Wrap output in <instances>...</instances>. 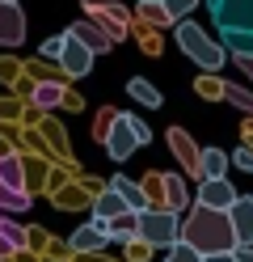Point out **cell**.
Segmentation results:
<instances>
[{"mask_svg": "<svg viewBox=\"0 0 253 262\" xmlns=\"http://www.w3.org/2000/svg\"><path fill=\"white\" fill-rule=\"evenodd\" d=\"M177 241H186L198 254H219V250H232V245H236L232 224H228V211H215V207H202V203H194V211L181 220Z\"/></svg>", "mask_w": 253, "mask_h": 262, "instance_id": "6da1fadb", "label": "cell"}, {"mask_svg": "<svg viewBox=\"0 0 253 262\" xmlns=\"http://www.w3.org/2000/svg\"><path fill=\"white\" fill-rule=\"evenodd\" d=\"M177 47H181V51L198 63L202 72H219V68H224V59H228V51H224V47H219V42H211V38L202 34L194 21H186V17H181V26H177Z\"/></svg>", "mask_w": 253, "mask_h": 262, "instance_id": "7a4b0ae2", "label": "cell"}, {"mask_svg": "<svg viewBox=\"0 0 253 262\" xmlns=\"http://www.w3.org/2000/svg\"><path fill=\"white\" fill-rule=\"evenodd\" d=\"M177 211H156V207H144V211H135V237H140L144 245H156V250H165V245H173L177 241Z\"/></svg>", "mask_w": 253, "mask_h": 262, "instance_id": "3957f363", "label": "cell"}, {"mask_svg": "<svg viewBox=\"0 0 253 262\" xmlns=\"http://www.w3.org/2000/svg\"><path fill=\"white\" fill-rule=\"evenodd\" d=\"M101 140H106V152L114 161H127L135 152V131H131V114H110L106 131H101Z\"/></svg>", "mask_w": 253, "mask_h": 262, "instance_id": "277c9868", "label": "cell"}, {"mask_svg": "<svg viewBox=\"0 0 253 262\" xmlns=\"http://www.w3.org/2000/svg\"><path fill=\"white\" fill-rule=\"evenodd\" d=\"M211 17L219 30H253V0H215Z\"/></svg>", "mask_w": 253, "mask_h": 262, "instance_id": "5b68a950", "label": "cell"}, {"mask_svg": "<svg viewBox=\"0 0 253 262\" xmlns=\"http://www.w3.org/2000/svg\"><path fill=\"white\" fill-rule=\"evenodd\" d=\"M228 224H232L236 245H249V241H253V194H236V199H232Z\"/></svg>", "mask_w": 253, "mask_h": 262, "instance_id": "8992f818", "label": "cell"}, {"mask_svg": "<svg viewBox=\"0 0 253 262\" xmlns=\"http://www.w3.org/2000/svg\"><path fill=\"white\" fill-rule=\"evenodd\" d=\"M26 38V17L17 0H0V47H21Z\"/></svg>", "mask_w": 253, "mask_h": 262, "instance_id": "52a82bcc", "label": "cell"}, {"mask_svg": "<svg viewBox=\"0 0 253 262\" xmlns=\"http://www.w3.org/2000/svg\"><path fill=\"white\" fill-rule=\"evenodd\" d=\"M232 199H236V186L228 182V178H202V186H198V203H202V207L228 211Z\"/></svg>", "mask_w": 253, "mask_h": 262, "instance_id": "ba28073f", "label": "cell"}, {"mask_svg": "<svg viewBox=\"0 0 253 262\" xmlns=\"http://www.w3.org/2000/svg\"><path fill=\"white\" fill-rule=\"evenodd\" d=\"M67 34H72V38H76V42H80L89 55H106L110 47H114V38H110L101 26H93V21H76L72 30H67Z\"/></svg>", "mask_w": 253, "mask_h": 262, "instance_id": "9c48e42d", "label": "cell"}, {"mask_svg": "<svg viewBox=\"0 0 253 262\" xmlns=\"http://www.w3.org/2000/svg\"><path fill=\"white\" fill-rule=\"evenodd\" d=\"M55 63H63V68H67V76H89L93 55L84 51V47H80L72 34H63V47H59V59H55Z\"/></svg>", "mask_w": 253, "mask_h": 262, "instance_id": "30bf717a", "label": "cell"}, {"mask_svg": "<svg viewBox=\"0 0 253 262\" xmlns=\"http://www.w3.org/2000/svg\"><path fill=\"white\" fill-rule=\"evenodd\" d=\"M106 241H110L106 237V220H93V224H80L67 245H72L76 254H93V250H106Z\"/></svg>", "mask_w": 253, "mask_h": 262, "instance_id": "8fae6325", "label": "cell"}, {"mask_svg": "<svg viewBox=\"0 0 253 262\" xmlns=\"http://www.w3.org/2000/svg\"><path fill=\"white\" fill-rule=\"evenodd\" d=\"M110 190H114V194H118V199H123L131 211H144V207H148L144 186H140V182H131V178H123V173H118V178H110Z\"/></svg>", "mask_w": 253, "mask_h": 262, "instance_id": "7c38bea8", "label": "cell"}, {"mask_svg": "<svg viewBox=\"0 0 253 262\" xmlns=\"http://www.w3.org/2000/svg\"><path fill=\"white\" fill-rule=\"evenodd\" d=\"M228 173V152L224 148H202L198 152V178H224Z\"/></svg>", "mask_w": 253, "mask_h": 262, "instance_id": "4fadbf2b", "label": "cell"}, {"mask_svg": "<svg viewBox=\"0 0 253 262\" xmlns=\"http://www.w3.org/2000/svg\"><path fill=\"white\" fill-rule=\"evenodd\" d=\"M0 182H5V186H13V190H26V169H21V157L0 152Z\"/></svg>", "mask_w": 253, "mask_h": 262, "instance_id": "5bb4252c", "label": "cell"}, {"mask_svg": "<svg viewBox=\"0 0 253 262\" xmlns=\"http://www.w3.org/2000/svg\"><path fill=\"white\" fill-rule=\"evenodd\" d=\"M224 34V51H232V55H253V30H219Z\"/></svg>", "mask_w": 253, "mask_h": 262, "instance_id": "9a60e30c", "label": "cell"}, {"mask_svg": "<svg viewBox=\"0 0 253 262\" xmlns=\"http://www.w3.org/2000/svg\"><path fill=\"white\" fill-rule=\"evenodd\" d=\"M59 102H63V85H55V80L34 85V106H38V110H55Z\"/></svg>", "mask_w": 253, "mask_h": 262, "instance_id": "2e32d148", "label": "cell"}, {"mask_svg": "<svg viewBox=\"0 0 253 262\" xmlns=\"http://www.w3.org/2000/svg\"><path fill=\"white\" fill-rule=\"evenodd\" d=\"M169 144H173V148H177V157H181V165L198 173V152H194V144H190V136H186V131H169Z\"/></svg>", "mask_w": 253, "mask_h": 262, "instance_id": "e0dca14e", "label": "cell"}, {"mask_svg": "<svg viewBox=\"0 0 253 262\" xmlns=\"http://www.w3.org/2000/svg\"><path fill=\"white\" fill-rule=\"evenodd\" d=\"M127 93L135 97V102H144V106H152V110L160 106V93L152 89V80H144V76H131V80H127Z\"/></svg>", "mask_w": 253, "mask_h": 262, "instance_id": "ac0fdd59", "label": "cell"}, {"mask_svg": "<svg viewBox=\"0 0 253 262\" xmlns=\"http://www.w3.org/2000/svg\"><path fill=\"white\" fill-rule=\"evenodd\" d=\"M93 211H97V220H114V216H123V211H131V207L118 199L114 190H101V199H97V207H93Z\"/></svg>", "mask_w": 253, "mask_h": 262, "instance_id": "d6986e66", "label": "cell"}, {"mask_svg": "<svg viewBox=\"0 0 253 262\" xmlns=\"http://www.w3.org/2000/svg\"><path fill=\"white\" fill-rule=\"evenodd\" d=\"M0 211H30V194L0 182Z\"/></svg>", "mask_w": 253, "mask_h": 262, "instance_id": "ffe728a7", "label": "cell"}, {"mask_svg": "<svg viewBox=\"0 0 253 262\" xmlns=\"http://www.w3.org/2000/svg\"><path fill=\"white\" fill-rule=\"evenodd\" d=\"M165 199H169V211H181L186 207V182H181L177 173L165 178Z\"/></svg>", "mask_w": 253, "mask_h": 262, "instance_id": "44dd1931", "label": "cell"}, {"mask_svg": "<svg viewBox=\"0 0 253 262\" xmlns=\"http://www.w3.org/2000/svg\"><path fill=\"white\" fill-rule=\"evenodd\" d=\"M219 93H224V97H228V102H232L236 110L253 114V93H249V89H241V85H219Z\"/></svg>", "mask_w": 253, "mask_h": 262, "instance_id": "7402d4cb", "label": "cell"}, {"mask_svg": "<svg viewBox=\"0 0 253 262\" xmlns=\"http://www.w3.org/2000/svg\"><path fill=\"white\" fill-rule=\"evenodd\" d=\"M0 233L9 237V245H13V250H21V245H26V228L17 224V220H9V211H0Z\"/></svg>", "mask_w": 253, "mask_h": 262, "instance_id": "603a6c76", "label": "cell"}, {"mask_svg": "<svg viewBox=\"0 0 253 262\" xmlns=\"http://www.w3.org/2000/svg\"><path fill=\"white\" fill-rule=\"evenodd\" d=\"M165 262H202V254L198 250H190V245H186V241H173V245H165Z\"/></svg>", "mask_w": 253, "mask_h": 262, "instance_id": "cb8c5ba5", "label": "cell"}, {"mask_svg": "<svg viewBox=\"0 0 253 262\" xmlns=\"http://www.w3.org/2000/svg\"><path fill=\"white\" fill-rule=\"evenodd\" d=\"M194 5H198V0H160V9H165V17H169V21H181Z\"/></svg>", "mask_w": 253, "mask_h": 262, "instance_id": "d4e9b609", "label": "cell"}, {"mask_svg": "<svg viewBox=\"0 0 253 262\" xmlns=\"http://www.w3.org/2000/svg\"><path fill=\"white\" fill-rule=\"evenodd\" d=\"M131 131H135V144H148V140H152L148 123H140V119H135V114H131Z\"/></svg>", "mask_w": 253, "mask_h": 262, "instance_id": "484cf974", "label": "cell"}, {"mask_svg": "<svg viewBox=\"0 0 253 262\" xmlns=\"http://www.w3.org/2000/svg\"><path fill=\"white\" fill-rule=\"evenodd\" d=\"M59 47H63V34L59 38H47L42 42V59H59Z\"/></svg>", "mask_w": 253, "mask_h": 262, "instance_id": "4316f807", "label": "cell"}, {"mask_svg": "<svg viewBox=\"0 0 253 262\" xmlns=\"http://www.w3.org/2000/svg\"><path fill=\"white\" fill-rule=\"evenodd\" d=\"M228 161H236V169H249L253 173V152L249 148H236V157H228Z\"/></svg>", "mask_w": 253, "mask_h": 262, "instance_id": "83f0119b", "label": "cell"}, {"mask_svg": "<svg viewBox=\"0 0 253 262\" xmlns=\"http://www.w3.org/2000/svg\"><path fill=\"white\" fill-rule=\"evenodd\" d=\"M232 262H253V250L249 245H232Z\"/></svg>", "mask_w": 253, "mask_h": 262, "instance_id": "f1b7e54d", "label": "cell"}, {"mask_svg": "<svg viewBox=\"0 0 253 262\" xmlns=\"http://www.w3.org/2000/svg\"><path fill=\"white\" fill-rule=\"evenodd\" d=\"M236 63H241V68H245V76L253 80V55H236Z\"/></svg>", "mask_w": 253, "mask_h": 262, "instance_id": "f546056e", "label": "cell"}, {"mask_svg": "<svg viewBox=\"0 0 253 262\" xmlns=\"http://www.w3.org/2000/svg\"><path fill=\"white\" fill-rule=\"evenodd\" d=\"M13 254H17V250H13V245H9V237L0 233V258H13Z\"/></svg>", "mask_w": 253, "mask_h": 262, "instance_id": "4dcf8cb0", "label": "cell"}, {"mask_svg": "<svg viewBox=\"0 0 253 262\" xmlns=\"http://www.w3.org/2000/svg\"><path fill=\"white\" fill-rule=\"evenodd\" d=\"M211 5H215V0H207V9H211Z\"/></svg>", "mask_w": 253, "mask_h": 262, "instance_id": "1f68e13d", "label": "cell"}, {"mask_svg": "<svg viewBox=\"0 0 253 262\" xmlns=\"http://www.w3.org/2000/svg\"><path fill=\"white\" fill-rule=\"evenodd\" d=\"M156 5H160V0H156Z\"/></svg>", "mask_w": 253, "mask_h": 262, "instance_id": "d6a6232c", "label": "cell"}]
</instances>
